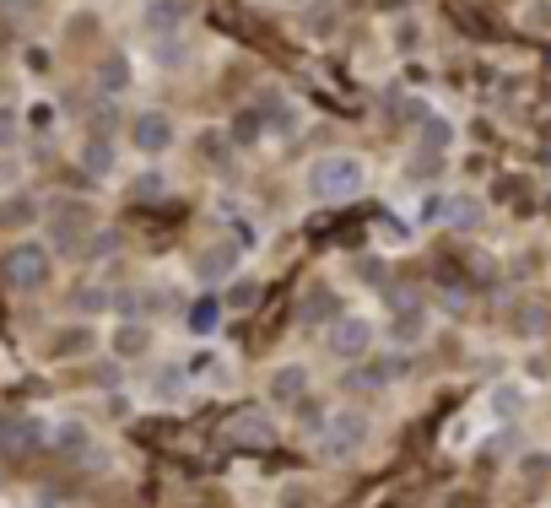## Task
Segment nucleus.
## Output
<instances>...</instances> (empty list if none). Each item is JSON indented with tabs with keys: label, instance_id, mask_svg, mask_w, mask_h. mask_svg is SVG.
Wrapping results in <instances>:
<instances>
[{
	"label": "nucleus",
	"instance_id": "14",
	"mask_svg": "<svg viewBox=\"0 0 551 508\" xmlns=\"http://www.w3.org/2000/svg\"><path fill=\"white\" fill-rule=\"evenodd\" d=\"M33 217H38V206L28 195H6V200H0V233H17V227H28Z\"/></svg>",
	"mask_w": 551,
	"mask_h": 508
},
{
	"label": "nucleus",
	"instance_id": "16",
	"mask_svg": "<svg viewBox=\"0 0 551 508\" xmlns=\"http://www.w3.org/2000/svg\"><path fill=\"white\" fill-rule=\"evenodd\" d=\"M98 87H103V92H125V87H130V60L119 55V49H114V55H103V65H98Z\"/></svg>",
	"mask_w": 551,
	"mask_h": 508
},
{
	"label": "nucleus",
	"instance_id": "21",
	"mask_svg": "<svg viewBox=\"0 0 551 508\" xmlns=\"http://www.w3.org/2000/svg\"><path fill=\"white\" fill-rule=\"evenodd\" d=\"M76 309H82V314H98V309H103V292H98V287L76 292Z\"/></svg>",
	"mask_w": 551,
	"mask_h": 508
},
{
	"label": "nucleus",
	"instance_id": "8",
	"mask_svg": "<svg viewBox=\"0 0 551 508\" xmlns=\"http://www.w3.org/2000/svg\"><path fill=\"white\" fill-rule=\"evenodd\" d=\"M195 271H200V282H211V287L233 282V276H238V244H206Z\"/></svg>",
	"mask_w": 551,
	"mask_h": 508
},
{
	"label": "nucleus",
	"instance_id": "20",
	"mask_svg": "<svg viewBox=\"0 0 551 508\" xmlns=\"http://www.w3.org/2000/svg\"><path fill=\"white\" fill-rule=\"evenodd\" d=\"M389 363H368V368H357V384H389Z\"/></svg>",
	"mask_w": 551,
	"mask_h": 508
},
{
	"label": "nucleus",
	"instance_id": "23",
	"mask_svg": "<svg viewBox=\"0 0 551 508\" xmlns=\"http://www.w3.org/2000/svg\"><path fill=\"white\" fill-rule=\"evenodd\" d=\"M0 184H11V163H0Z\"/></svg>",
	"mask_w": 551,
	"mask_h": 508
},
{
	"label": "nucleus",
	"instance_id": "19",
	"mask_svg": "<svg viewBox=\"0 0 551 508\" xmlns=\"http://www.w3.org/2000/svg\"><path fill=\"white\" fill-rule=\"evenodd\" d=\"M168 190V173H146V179H136V190H130V195H141V200H152V195H163Z\"/></svg>",
	"mask_w": 551,
	"mask_h": 508
},
{
	"label": "nucleus",
	"instance_id": "11",
	"mask_svg": "<svg viewBox=\"0 0 551 508\" xmlns=\"http://www.w3.org/2000/svg\"><path fill=\"white\" fill-rule=\"evenodd\" d=\"M184 17H190V0H152V6H146V28L152 33L184 28Z\"/></svg>",
	"mask_w": 551,
	"mask_h": 508
},
{
	"label": "nucleus",
	"instance_id": "12",
	"mask_svg": "<svg viewBox=\"0 0 551 508\" xmlns=\"http://www.w3.org/2000/svg\"><path fill=\"white\" fill-rule=\"evenodd\" d=\"M227 433H233L238 449H265V444L276 438V427L265 422V417H233V427H227Z\"/></svg>",
	"mask_w": 551,
	"mask_h": 508
},
{
	"label": "nucleus",
	"instance_id": "25",
	"mask_svg": "<svg viewBox=\"0 0 551 508\" xmlns=\"http://www.w3.org/2000/svg\"><path fill=\"white\" fill-rule=\"evenodd\" d=\"M0 6H17V0H0Z\"/></svg>",
	"mask_w": 551,
	"mask_h": 508
},
{
	"label": "nucleus",
	"instance_id": "4",
	"mask_svg": "<svg viewBox=\"0 0 551 508\" xmlns=\"http://www.w3.org/2000/svg\"><path fill=\"white\" fill-rule=\"evenodd\" d=\"M362 444H368V417H362V411H341V417L325 422V454L330 460H352Z\"/></svg>",
	"mask_w": 551,
	"mask_h": 508
},
{
	"label": "nucleus",
	"instance_id": "18",
	"mask_svg": "<svg viewBox=\"0 0 551 508\" xmlns=\"http://www.w3.org/2000/svg\"><path fill=\"white\" fill-rule=\"evenodd\" d=\"M190 325L200 330V336H211V330L222 325V303H217V298H200L195 309H190Z\"/></svg>",
	"mask_w": 551,
	"mask_h": 508
},
{
	"label": "nucleus",
	"instance_id": "7",
	"mask_svg": "<svg viewBox=\"0 0 551 508\" xmlns=\"http://www.w3.org/2000/svg\"><path fill=\"white\" fill-rule=\"evenodd\" d=\"M49 233H55V244H82V238L92 233V211H87V206H76V200H55Z\"/></svg>",
	"mask_w": 551,
	"mask_h": 508
},
{
	"label": "nucleus",
	"instance_id": "24",
	"mask_svg": "<svg viewBox=\"0 0 551 508\" xmlns=\"http://www.w3.org/2000/svg\"><path fill=\"white\" fill-rule=\"evenodd\" d=\"M38 508H60V503H38Z\"/></svg>",
	"mask_w": 551,
	"mask_h": 508
},
{
	"label": "nucleus",
	"instance_id": "2",
	"mask_svg": "<svg viewBox=\"0 0 551 508\" xmlns=\"http://www.w3.org/2000/svg\"><path fill=\"white\" fill-rule=\"evenodd\" d=\"M49 276H55V260H49L44 244H17L6 254V282L17 292H44Z\"/></svg>",
	"mask_w": 551,
	"mask_h": 508
},
{
	"label": "nucleus",
	"instance_id": "9",
	"mask_svg": "<svg viewBox=\"0 0 551 508\" xmlns=\"http://www.w3.org/2000/svg\"><path fill=\"white\" fill-rule=\"evenodd\" d=\"M76 157H82V173H92V179H114V168H119V152L109 136H87Z\"/></svg>",
	"mask_w": 551,
	"mask_h": 508
},
{
	"label": "nucleus",
	"instance_id": "17",
	"mask_svg": "<svg viewBox=\"0 0 551 508\" xmlns=\"http://www.w3.org/2000/svg\"><path fill=\"white\" fill-rule=\"evenodd\" d=\"M55 449L71 454V460H76V454H87V449H92L87 427H82V422H60V427H55Z\"/></svg>",
	"mask_w": 551,
	"mask_h": 508
},
{
	"label": "nucleus",
	"instance_id": "10",
	"mask_svg": "<svg viewBox=\"0 0 551 508\" xmlns=\"http://www.w3.org/2000/svg\"><path fill=\"white\" fill-rule=\"evenodd\" d=\"M303 395H308V368L281 363V368L271 373V400H276V406H298Z\"/></svg>",
	"mask_w": 551,
	"mask_h": 508
},
{
	"label": "nucleus",
	"instance_id": "6",
	"mask_svg": "<svg viewBox=\"0 0 551 508\" xmlns=\"http://www.w3.org/2000/svg\"><path fill=\"white\" fill-rule=\"evenodd\" d=\"M44 444V422L22 411H0V454H33Z\"/></svg>",
	"mask_w": 551,
	"mask_h": 508
},
{
	"label": "nucleus",
	"instance_id": "1",
	"mask_svg": "<svg viewBox=\"0 0 551 508\" xmlns=\"http://www.w3.org/2000/svg\"><path fill=\"white\" fill-rule=\"evenodd\" d=\"M368 184V163L352 152H325L308 163V195L314 200H352Z\"/></svg>",
	"mask_w": 551,
	"mask_h": 508
},
{
	"label": "nucleus",
	"instance_id": "22",
	"mask_svg": "<svg viewBox=\"0 0 551 508\" xmlns=\"http://www.w3.org/2000/svg\"><path fill=\"white\" fill-rule=\"evenodd\" d=\"M17 141V114H0V146Z\"/></svg>",
	"mask_w": 551,
	"mask_h": 508
},
{
	"label": "nucleus",
	"instance_id": "13",
	"mask_svg": "<svg viewBox=\"0 0 551 508\" xmlns=\"http://www.w3.org/2000/svg\"><path fill=\"white\" fill-rule=\"evenodd\" d=\"M341 319V303H335L330 287H308V303H303V325H335Z\"/></svg>",
	"mask_w": 551,
	"mask_h": 508
},
{
	"label": "nucleus",
	"instance_id": "5",
	"mask_svg": "<svg viewBox=\"0 0 551 508\" xmlns=\"http://www.w3.org/2000/svg\"><path fill=\"white\" fill-rule=\"evenodd\" d=\"M330 352H335V357H346V363L368 357V352H373V319H362V314H341V319L330 325Z\"/></svg>",
	"mask_w": 551,
	"mask_h": 508
},
{
	"label": "nucleus",
	"instance_id": "3",
	"mask_svg": "<svg viewBox=\"0 0 551 508\" xmlns=\"http://www.w3.org/2000/svg\"><path fill=\"white\" fill-rule=\"evenodd\" d=\"M173 141H179V130H173V119L163 109H146V114H136V125H130V146L146 157L173 152Z\"/></svg>",
	"mask_w": 551,
	"mask_h": 508
},
{
	"label": "nucleus",
	"instance_id": "15",
	"mask_svg": "<svg viewBox=\"0 0 551 508\" xmlns=\"http://www.w3.org/2000/svg\"><path fill=\"white\" fill-rule=\"evenodd\" d=\"M146 346H152V330L136 325V319L114 330V357H146Z\"/></svg>",
	"mask_w": 551,
	"mask_h": 508
}]
</instances>
